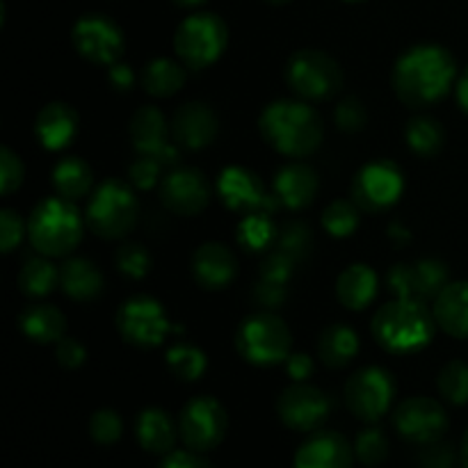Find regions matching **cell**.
<instances>
[{
    "label": "cell",
    "mask_w": 468,
    "mask_h": 468,
    "mask_svg": "<svg viewBox=\"0 0 468 468\" xmlns=\"http://www.w3.org/2000/svg\"><path fill=\"white\" fill-rule=\"evenodd\" d=\"M455 96H457V103H460L462 112L468 114V67L460 73V78H457Z\"/></svg>",
    "instance_id": "obj_55"
},
{
    "label": "cell",
    "mask_w": 468,
    "mask_h": 468,
    "mask_svg": "<svg viewBox=\"0 0 468 468\" xmlns=\"http://www.w3.org/2000/svg\"><path fill=\"white\" fill-rule=\"evenodd\" d=\"M346 3H364V0H346Z\"/></svg>",
    "instance_id": "obj_59"
},
{
    "label": "cell",
    "mask_w": 468,
    "mask_h": 468,
    "mask_svg": "<svg viewBox=\"0 0 468 468\" xmlns=\"http://www.w3.org/2000/svg\"><path fill=\"white\" fill-rule=\"evenodd\" d=\"M50 181H53L55 192L64 199H85L94 190V172L90 165L78 155H67L59 160L50 172Z\"/></svg>",
    "instance_id": "obj_32"
},
{
    "label": "cell",
    "mask_w": 468,
    "mask_h": 468,
    "mask_svg": "<svg viewBox=\"0 0 468 468\" xmlns=\"http://www.w3.org/2000/svg\"><path fill=\"white\" fill-rule=\"evenodd\" d=\"M155 468H213V464L206 460L204 452L190 451V448H183V451L174 448L172 452H167L160 460V464Z\"/></svg>",
    "instance_id": "obj_50"
},
{
    "label": "cell",
    "mask_w": 468,
    "mask_h": 468,
    "mask_svg": "<svg viewBox=\"0 0 468 468\" xmlns=\"http://www.w3.org/2000/svg\"><path fill=\"white\" fill-rule=\"evenodd\" d=\"M329 414H332L329 396L309 382H292L277 398L279 420L292 432H315L327 423Z\"/></svg>",
    "instance_id": "obj_16"
},
{
    "label": "cell",
    "mask_w": 468,
    "mask_h": 468,
    "mask_svg": "<svg viewBox=\"0 0 468 468\" xmlns=\"http://www.w3.org/2000/svg\"><path fill=\"white\" fill-rule=\"evenodd\" d=\"M128 135H131L133 146L142 155H155L165 167H176L178 149L176 142H169L172 128L165 119L163 110L155 105H142L133 112L131 123H128Z\"/></svg>",
    "instance_id": "obj_19"
},
{
    "label": "cell",
    "mask_w": 468,
    "mask_h": 468,
    "mask_svg": "<svg viewBox=\"0 0 468 468\" xmlns=\"http://www.w3.org/2000/svg\"><path fill=\"white\" fill-rule=\"evenodd\" d=\"M108 82L117 91H131L135 82H140V76H135L131 64L114 62L112 67H108Z\"/></svg>",
    "instance_id": "obj_53"
},
{
    "label": "cell",
    "mask_w": 468,
    "mask_h": 468,
    "mask_svg": "<svg viewBox=\"0 0 468 468\" xmlns=\"http://www.w3.org/2000/svg\"><path fill=\"white\" fill-rule=\"evenodd\" d=\"M165 361H167L169 373L181 382H197L201 375L208 368V356L204 350H199L192 343H174L165 352Z\"/></svg>",
    "instance_id": "obj_36"
},
{
    "label": "cell",
    "mask_w": 468,
    "mask_h": 468,
    "mask_svg": "<svg viewBox=\"0 0 468 468\" xmlns=\"http://www.w3.org/2000/svg\"><path fill=\"white\" fill-rule=\"evenodd\" d=\"M169 128H172V140L181 149L199 151L215 142L219 133V119L208 103L190 101L174 112Z\"/></svg>",
    "instance_id": "obj_21"
},
{
    "label": "cell",
    "mask_w": 468,
    "mask_h": 468,
    "mask_svg": "<svg viewBox=\"0 0 468 468\" xmlns=\"http://www.w3.org/2000/svg\"><path fill=\"white\" fill-rule=\"evenodd\" d=\"M379 277L370 265H347L336 279V297L346 309L364 311L378 297Z\"/></svg>",
    "instance_id": "obj_27"
},
{
    "label": "cell",
    "mask_w": 468,
    "mask_h": 468,
    "mask_svg": "<svg viewBox=\"0 0 468 468\" xmlns=\"http://www.w3.org/2000/svg\"><path fill=\"white\" fill-rule=\"evenodd\" d=\"M114 263L117 270L128 279H144L151 270V254L146 247L137 245V242H126L114 254Z\"/></svg>",
    "instance_id": "obj_41"
},
{
    "label": "cell",
    "mask_w": 468,
    "mask_h": 468,
    "mask_svg": "<svg viewBox=\"0 0 468 468\" xmlns=\"http://www.w3.org/2000/svg\"><path fill=\"white\" fill-rule=\"evenodd\" d=\"M140 219V201L131 183L105 178L91 190L85 206V222L103 240H122Z\"/></svg>",
    "instance_id": "obj_5"
},
{
    "label": "cell",
    "mask_w": 468,
    "mask_h": 468,
    "mask_svg": "<svg viewBox=\"0 0 468 468\" xmlns=\"http://www.w3.org/2000/svg\"><path fill=\"white\" fill-rule=\"evenodd\" d=\"M123 434V420L114 410H99L90 419V437L99 446H114Z\"/></svg>",
    "instance_id": "obj_42"
},
{
    "label": "cell",
    "mask_w": 468,
    "mask_h": 468,
    "mask_svg": "<svg viewBox=\"0 0 468 468\" xmlns=\"http://www.w3.org/2000/svg\"><path fill=\"white\" fill-rule=\"evenodd\" d=\"M398 384L396 378L382 366H366L356 370L346 384V405L355 419L364 423H378L388 414L396 400Z\"/></svg>",
    "instance_id": "obj_10"
},
{
    "label": "cell",
    "mask_w": 468,
    "mask_h": 468,
    "mask_svg": "<svg viewBox=\"0 0 468 468\" xmlns=\"http://www.w3.org/2000/svg\"><path fill=\"white\" fill-rule=\"evenodd\" d=\"M251 300L261 306V311H277L286 304L288 291L286 283L274 282V279L261 277L251 288Z\"/></svg>",
    "instance_id": "obj_45"
},
{
    "label": "cell",
    "mask_w": 468,
    "mask_h": 468,
    "mask_svg": "<svg viewBox=\"0 0 468 468\" xmlns=\"http://www.w3.org/2000/svg\"><path fill=\"white\" fill-rule=\"evenodd\" d=\"M140 85L146 94L155 99H167L181 91L186 85V64L181 59L155 58L146 62L140 71Z\"/></svg>",
    "instance_id": "obj_31"
},
{
    "label": "cell",
    "mask_w": 468,
    "mask_h": 468,
    "mask_svg": "<svg viewBox=\"0 0 468 468\" xmlns=\"http://www.w3.org/2000/svg\"><path fill=\"white\" fill-rule=\"evenodd\" d=\"M320 190V178L311 165L291 160L272 178V192L282 208L288 210H304L306 206L314 204L315 195Z\"/></svg>",
    "instance_id": "obj_22"
},
{
    "label": "cell",
    "mask_w": 468,
    "mask_h": 468,
    "mask_svg": "<svg viewBox=\"0 0 468 468\" xmlns=\"http://www.w3.org/2000/svg\"><path fill=\"white\" fill-rule=\"evenodd\" d=\"M26 176V167H23L21 155L14 154L9 146L0 149V190L3 195H12L14 190H18Z\"/></svg>",
    "instance_id": "obj_46"
},
{
    "label": "cell",
    "mask_w": 468,
    "mask_h": 468,
    "mask_svg": "<svg viewBox=\"0 0 468 468\" xmlns=\"http://www.w3.org/2000/svg\"><path fill=\"white\" fill-rule=\"evenodd\" d=\"M352 448H355L356 462L368 468L382 466L388 457L387 434H384L375 423H368L359 434H356Z\"/></svg>",
    "instance_id": "obj_39"
},
{
    "label": "cell",
    "mask_w": 468,
    "mask_h": 468,
    "mask_svg": "<svg viewBox=\"0 0 468 468\" xmlns=\"http://www.w3.org/2000/svg\"><path fill=\"white\" fill-rule=\"evenodd\" d=\"M117 332L128 346L149 350L163 346L169 332H176V327H172L167 311L155 297L133 295L119 306Z\"/></svg>",
    "instance_id": "obj_9"
},
{
    "label": "cell",
    "mask_w": 468,
    "mask_h": 468,
    "mask_svg": "<svg viewBox=\"0 0 468 468\" xmlns=\"http://www.w3.org/2000/svg\"><path fill=\"white\" fill-rule=\"evenodd\" d=\"M361 208L350 199H334L323 210V229L332 238H347L359 229Z\"/></svg>",
    "instance_id": "obj_37"
},
{
    "label": "cell",
    "mask_w": 468,
    "mask_h": 468,
    "mask_svg": "<svg viewBox=\"0 0 468 468\" xmlns=\"http://www.w3.org/2000/svg\"><path fill=\"white\" fill-rule=\"evenodd\" d=\"M388 238H391V242L396 247H407L411 242L410 229H407L402 222H391V224H388Z\"/></svg>",
    "instance_id": "obj_54"
},
{
    "label": "cell",
    "mask_w": 468,
    "mask_h": 468,
    "mask_svg": "<svg viewBox=\"0 0 468 468\" xmlns=\"http://www.w3.org/2000/svg\"><path fill=\"white\" fill-rule=\"evenodd\" d=\"M163 169L165 165L155 155L137 154V158L128 167V183L137 190H151L163 181Z\"/></svg>",
    "instance_id": "obj_43"
},
{
    "label": "cell",
    "mask_w": 468,
    "mask_h": 468,
    "mask_svg": "<svg viewBox=\"0 0 468 468\" xmlns=\"http://www.w3.org/2000/svg\"><path fill=\"white\" fill-rule=\"evenodd\" d=\"M286 82L302 101H327L343 87V69L329 53L302 48L286 62Z\"/></svg>",
    "instance_id": "obj_8"
},
{
    "label": "cell",
    "mask_w": 468,
    "mask_h": 468,
    "mask_svg": "<svg viewBox=\"0 0 468 468\" xmlns=\"http://www.w3.org/2000/svg\"><path fill=\"white\" fill-rule=\"evenodd\" d=\"M229 44V27L213 12H195L178 23L174 32V50L186 69L201 71L218 62Z\"/></svg>",
    "instance_id": "obj_7"
},
{
    "label": "cell",
    "mask_w": 468,
    "mask_h": 468,
    "mask_svg": "<svg viewBox=\"0 0 468 468\" xmlns=\"http://www.w3.org/2000/svg\"><path fill=\"white\" fill-rule=\"evenodd\" d=\"M405 140L419 158H434L446 144V131L439 119L430 114H416L407 122Z\"/></svg>",
    "instance_id": "obj_33"
},
{
    "label": "cell",
    "mask_w": 468,
    "mask_h": 468,
    "mask_svg": "<svg viewBox=\"0 0 468 468\" xmlns=\"http://www.w3.org/2000/svg\"><path fill=\"white\" fill-rule=\"evenodd\" d=\"M437 388L446 402L455 407L468 405V364L466 361H448L437 375Z\"/></svg>",
    "instance_id": "obj_38"
},
{
    "label": "cell",
    "mask_w": 468,
    "mask_h": 468,
    "mask_svg": "<svg viewBox=\"0 0 468 468\" xmlns=\"http://www.w3.org/2000/svg\"><path fill=\"white\" fill-rule=\"evenodd\" d=\"M448 411L439 400L428 396H411L393 410V428L405 441L430 446L441 441L448 432Z\"/></svg>",
    "instance_id": "obj_15"
},
{
    "label": "cell",
    "mask_w": 468,
    "mask_h": 468,
    "mask_svg": "<svg viewBox=\"0 0 468 468\" xmlns=\"http://www.w3.org/2000/svg\"><path fill=\"white\" fill-rule=\"evenodd\" d=\"M18 329L30 341L50 346L59 343L67 334V318L62 311L53 304H30L18 315Z\"/></svg>",
    "instance_id": "obj_29"
},
{
    "label": "cell",
    "mask_w": 468,
    "mask_h": 468,
    "mask_svg": "<svg viewBox=\"0 0 468 468\" xmlns=\"http://www.w3.org/2000/svg\"><path fill=\"white\" fill-rule=\"evenodd\" d=\"M59 286V268L50 263V256H30L18 272V288L26 297L39 300Z\"/></svg>",
    "instance_id": "obj_34"
},
{
    "label": "cell",
    "mask_w": 468,
    "mask_h": 468,
    "mask_svg": "<svg viewBox=\"0 0 468 468\" xmlns=\"http://www.w3.org/2000/svg\"><path fill=\"white\" fill-rule=\"evenodd\" d=\"M457 59L439 44H416L393 64L391 82L398 99L420 110L439 103L457 85Z\"/></svg>",
    "instance_id": "obj_1"
},
{
    "label": "cell",
    "mask_w": 468,
    "mask_h": 468,
    "mask_svg": "<svg viewBox=\"0 0 468 468\" xmlns=\"http://www.w3.org/2000/svg\"><path fill=\"white\" fill-rule=\"evenodd\" d=\"M135 439L142 451L165 457L176 448V441L181 439L178 420H174L160 407H146L135 419Z\"/></svg>",
    "instance_id": "obj_25"
},
{
    "label": "cell",
    "mask_w": 468,
    "mask_h": 468,
    "mask_svg": "<svg viewBox=\"0 0 468 468\" xmlns=\"http://www.w3.org/2000/svg\"><path fill=\"white\" fill-rule=\"evenodd\" d=\"M451 283V270L439 259H419L414 263H398L387 272V286L393 297L428 302Z\"/></svg>",
    "instance_id": "obj_17"
},
{
    "label": "cell",
    "mask_w": 468,
    "mask_h": 468,
    "mask_svg": "<svg viewBox=\"0 0 468 468\" xmlns=\"http://www.w3.org/2000/svg\"><path fill=\"white\" fill-rule=\"evenodd\" d=\"M355 448L336 430H315L302 441L292 457V468H352Z\"/></svg>",
    "instance_id": "obj_20"
},
{
    "label": "cell",
    "mask_w": 468,
    "mask_h": 468,
    "mask_svg": "<svg viewBox=\"0 0 468 468\" xmlns=\"http://www.w3.org/2000/svg\"><path fill=\"white\" fill-rule=\"evenodd\" d=\"M460 460L464 468H468V430L464 432V437H462V446H460Z\"/></svg>",
    "instance_id": "obj_57"
},
{
    "label": "cell",
    "mask_w": 468,
    "mask_h": 468,
    "mask_svg": "<svg viewBox=\"0 0 468 468\" xmlns=\"http://www.w3.org/2000/svg\"><path fill=\"white\" fill-rule=\"evenodd\" d=\"M55 356H58V364L67 370H76L85 364L87 350L78 338L64 336L62 341L55 343Z\"/></svg>",
    "instance_id": "obj_49"
},
{
    "label": "cell",
    "mask_w": 468,
    "mask_h": 468,
    "mask_svg": "<svg viewBox=\"0 0 468 468\" xmlns=\"http://www.w3.org/2000/svg\"><path fill=\"white\" fill-rule=\"evenodd\" d=\"M174 5H178V7H186V9H197L201 7L204 3H208V0H172Z\"/></svg>",
    "instance_id": "obj_56"
},
{
    "label": "cell",
    "mask_w": 468,
    "mask_h": 468,
    "mask_svg": "<svg viewBox=\"0 0 468 468\" xmlns=\"http://www.w3.org/2000/svg\"><path fill=\"white\" fill-rule=\"evenodd\" d=\"M158 197L169 213L192 218L208 208L213 199V186L201 169L174 167L160 181Z\"/></svg>",
    "instance_id": "obj_18"
},
{
    "label": "cell",
    "mask_w": 468,
    "mask_h": 468,
    "mask_svg": "<svg viewBox=\"0 0 468 468\" xmlns=\"http://www.w3.org/2000/svg\"><path fill=\"white\" fill-rule=\"evenodd\" d=\"M455 451L443 441L425 446L423 457H420V466L423 468H455Z\"/></svg>",
    "instance_id": "obj_51"
},
{
    "label": "cell",
    "mask_w": 468,
    "mask_h": 468,
    "mask_svg": "<svg viewBox=\"0 0 468 468\" xmlns=\"http://www.w3.org/2000/svg\"><path fill=\"white\" fill-rule=\"evenodd\" d=\"M295 265H297L295 259H291L288 254H283V251L274 250L272 247V250L265 254V259L261 261V277L288 283V279H291L292 272H295Z\"/></svg>",
    "instance_id": "obj_48"
},
{
    "label": "cell",
    "mask_w": 468,
    "mask_h": 468,
    "mask_svg": "<svg viewBox=\"0 0 468 468\" xmlns=\"http://www.w3.org/2000/svg\"><path fill=\"white\" fill-rule=\"evenodd\" d=\"M277 236L279 229L270 213L242 215L236 229L238 245L245 251H250V254H256V251H270L274 247V242H277Z\"/></svg>",
    "instance_id": "obj_35"
},
{
    "label": "cell",
    "mask_w": 468,
    "mask_h": 468,
    "mask_svg": "<svg viewBox=\"0 0 468 468\" xmlns=\"http://www.w3.org/2000/svg\"><path fill=\"white\" fill-rule=\"evenodd\" d=\"M35 135L46 151L67 149L78 135V112L64 101L44 105L35 119Z\"/></svg>",
    "instance_id": "obj_24"
},
{
    "label": "cell",
    "mask_w": 468,
    "mask_h": 468,
    "mask_svg": "<svg viewBox=\"0 0 468 468\" xmlns=\"http://www.w3.org/2000/svg\"><path fill=\"white\" fill-rule=\"evenodd\" d=\"M238 259L222 242H204L192 254V277L206 291H222L236 279Z\"/></svg>",
    "instance_id": "obj_23"
},
{
    "label": "cell",
    "mask_w": 468,
    "mask_h": 468,
    "mask_svg": "<svg viewBox=\"0 0 468 468\" xmlns=\"http://www.w3.org/2000/svg\"><path fill=\"white\" fill-rule=\"evenodd\" d=\"M359 347V334L343 323L329 324L318 338V356L327 368H346L356 359Z\"/></svg>",
    "instance_id": "obj_30"
},
{
    "label": "cell",
    "mask_w": 468,
    "mask_h": 468,
    "mask_svg": "<svg viewBox=\"0 0 468 468\" xmlns=\"http://www.w3.org/2000/svg\"><path fill=\"white\" fill-rule=\"evenodd\" d=\"M236 350L247 364L270 368L288 359L292 334L274 311H256L238 324Z\"/></svg>",
    "instance_id": "obj_6"
},
{
    "label": "cell",
    "mask_w": 468,
    "mask_h": 468,
    "mask_svg": "<svg viewBox=\"0 0 468 468\" xmlns=\"http://www.w3.org/2000/svg\"><path fill=\"white\" fill-rule=\"evenodd\" d=\"M85 227V215L78 210L76 201L59 195L46 197L27 218V238L39 254L62 259L80 245Z\"/></svg>",
    "instance_id": "obj_4"
},
{
    "label": "cell",
    "mask_w": 468,
    "mask_h": 468,
    "mask_svg": "<svg viewBox=\"0 0 468 468\" xmlns=\"http://www.w3.org/2000/svg\"><path fill=\"white\" fill-rule=\"evenodd\" d=\"M229 430L227 410L213 396H197L178 414V434L183 446L197 452H210L224 441Z\"/></svg>",
    "instance_id": "obj_11"
},
{
    "label": "cell",
    "mask_w": 468,
    "mask_h": 468,
    "mask_svg": "<svg viewBox=\"0 0 468 468\" xmlns=\"http://www.w3.org/2000/svg\"><path fill=\"white\" fill-rule=\"evenodd\" d=\"M402 192H405V174L400 165L387 158L364 165L352 178V201L364 213H384L398 204Z\"/></svg>",
    "instance_id": "obj_12"
},
{
    "label": "cell",
    "mask_w": 468,
    "mask_h": 468,
    "mask_svg": "<svg viewBox=\"0 0 468 468\" xmlns=\"http://www.w3.org/2000/svg\"><path fill=\"white\" fill-rule=\"evenodd\" d=\"M375 341L391 355H416L432 343L437 332V320L432 309L416 300H400L393 297L384 306H379L373 315Z\"/></svg>",
    "instance_id": "obj_3"
},
{
    "label": "cell",
    "mask_w": 468,
    "mask_h": 468,
    "mask_svg": "<svg viewBox=\"0 0 468 468\" xmlns=\"http://www.w3.org/2000/svg\"><path fill=\"white\" fill-rule=\"evenodd\" d=\"M23 236H27V222H23L21 215L12 208L0 210V245L5 254H12L21 245Z\"/></svg>",
    "instance_id": "obj_47"
},
{
    "label": "cell",
    "mask_w": 468,
    "mask_h": 468,
    "mask_svg": "<svg viewBox=\"0 0 468 468\" xmlns=\"http://www.w3.org/2000/svg\"><path fill=\"white\" fill-rule=\"evenodd\" d=\"M334 122H336V126L341 128V131L356 133L366 126V122H368V112H366L361 99L347 96V99H343L341 103L336 105V110H334Z\"/></svg>",
    "instance_id": "obj_44"
},
{
    "label": "cell",
    "mask_w": 468,
    "mask_h": 468,
    "mask_svg": "<svg viewBox=\"0 0 468 468\" xmlns=\"http://www.w3.org/2000/svg\"><path fill=\"white\" fill-rule=\"evenodd\" d=\"M311 245H314V236H311V229L306 227L304 222H286L282 229H279L277 242H274V250L283 251L291 259H295L297 263L304 261L309 256Z\"/></svg>",
    "instance_id": "obj_40"
},
{
    "label": "cell",
    "mask_w": 468,
    "mask_h": 468,
    "mask_svg": "<svg viewBox=\"0 0 468 468\" xmlns=\"http://www.w3.org/2000/svg\"><path fill=\"white\" fill-rule=\"evenodd\" d=\"M437 327L452 338H468V282H451L432 302Z\"/></svg>",
    "instance_id": "obj_26"
},
{
    "label": "cell",
    "mask_w": 468,
    "mask_h": 468,
    "mask_svg": "<svg viewBox=\"0 0 468 468\" xmlns=\"http://www.w3.org/2000/svg\"><path fill=\"white\" fill-rule=\"evenodd\" d=\"M268 3H272V5H283V3H288V0H268Z\"/></svg>",
    "instance_id": "obj_58"
},
{
    "label": "cell",
    "mask_w": 468,
    "mask_h": 468,
    "mask_svg": "<svg viewBox=\"0 0 468 468\" xmlns=\"http://www.w3.org/2000/svg\"><path fill=\"white\" fill-rule=\"evenodd\" d=\"M71 41L78 53L91 64L112 67L126 50L123 30L110 16L101 12L82 14L71 27Z\"/></svg>",
    "instance_id": "obj_14"
},
{
    "label": "cell",
    "mask_w": 468,
    "mask_h": 468,
    "mask_svg": "<svg viewBox=\"0 0 468 468\" xmlns=\"http://www.w3.org/2000/svg\"><path fill=\"white\" fill-rule=\"evenodd\" d=\"M215 190L222 204L231 213L251 215V213H270L274 215L282 204L277 201L274 192H268L261 176L251 169L240 167V165H229L219 172L215 181Z\"/></svg>",
    "instance_id": "obj_13"
},
{
    "label": "cell",
    "mask_w": 468,
    "mask_h": 468,
    "mask_svg": "<svg viewBox=\"0 0 468 468\" xmlns=\"http://www.w3.org/2000/svg\"><path fill=\"white\" fill-rule=\"evenodd\" d=\"M59 288L71 300L91 302L103 292L105 279L99 265L82 256H73L64 261L59 268Z\"/></svg>",
    "instance_id": "obj_28"
},
{
    "label": "cell",
    "mask_w": 468,
    "mask_h": 468,
    "mask_svg": "<svg viewBox=\"0 0 468 468\" xmlns=\"http://www.w3.org/2000/svg\"><path fill=\"white\" fill-rule=\"evenodd\" d=\"M283 366H286V373L292 382H306L314 375V359L304 352H291Z\"/></svg>",
    "instance_id": "obj_52"
},
{
    "label": "cell",
    "mask_w": 468,
    "mask_h": 468,
    "mask_svg": "<svg viewBox=\"0 0 468 468\" xmlns=\"http://www.w3.org/2000/svg\"><path fill=\"white\" fill-rule=\"evenodd\" d=\"M261 137L286 158H306L324 137V123L318 110L302 99H277L259 117Z\"/></svg>",
    "instance_id": "obj_2"
}]
</instances>
